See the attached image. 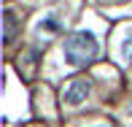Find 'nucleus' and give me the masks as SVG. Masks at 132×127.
Listing matches in <instances>:
<instances>
[{
	"label": "nucleus",
	"mask_w": 132,
	"mask_h": 127,
	"mask_svg": "<svg viewBox=\"0 0 132 127\" xmlns=\"http://www.w3.org/2000/svg\"><path fill=\"white\" fill-rule=\"evenodd\" d=\"M62 54H65V62L68 65L81 68V65L92 62V59L100 54V43H97V38H94L89 30H76L73 35L65 38Z\"/></svg>",
	"instance_id": "1"
},
{
	"label": "nucleus",
	"mask_w": 132,
	"mask_h": 127,
	"mask_svg": "<svg viewBox=\"0 0 132 127\" xmlns=\"http://www.w3.org/2000/svg\"><path fill=\"white\" fill-rule=\"evenodd\" d=\"M89 95H92V81L89 78H73L68 84V89L62 92V100L65 106H81Z\"/></svg>",
	"instance_id": "2"
},
{
	"label": "nucleus",
	"mask_w": 132,
	"mask_h": 127,
	"mask_svg": "<svg viewBox=\"0 0 132 127\" xmlns=\"http://www.w3.org/2000/svg\"><path fill=\"white\" fill-rule=\"evenodd\" d=\"M16 30H19V19H16V14L11 8H5V14H3V41L5 43H14Z\"/></svg>",
	"instance_id": "3"
},
{
	"label": "nucleus",
	"mask_w": 132,
	"mask_h": 127,
	"mask_svg": "<svg viewBox=\"0 0 132 127\" xmlns=\"http://www.w3.org/2000/svg\"><path fill=\"white\" fill-rule=\"evenodd\" d=\"M121 51H124V54H129V51H132V33H127V41H124Z\"/></svg>",
	"instance_id": "4"
},
{
	"label": "nucleus",
	"mask_w": 132,
	"mask_h": 127,
	"mask_svg": "<svg viewBox=\"0 0 132 127\" xmlns=\"http://www.w3.org/2000/svg\"><path fill=\"white\" fill-rule=\"evenodd\" d=\"M127 114H129V116H132V100H129V106H127Z\"/></svg>",
	"instance_id": "5"
}]
</instances>
